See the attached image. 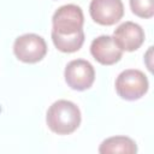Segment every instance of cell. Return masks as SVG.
Returning a JSON list of instances; mask_svg holds the SVG:
<instances>
[{
    "label": "cell",
    "instance_id": "cell-6",
    "mask_svg": "<svg viewBox=\"0 0 154 154\" xmlns=\"http://www.w3.org/2000/svg\"><path fill=\"white\" fill-rule=\"evenodd\" d=\"M89 12L94 22L101 25H113L124 14L122 0H91Z\"/></svg>",
    "mask_w": 154,
    "mask_h": 154
},
{
    "label": "cell",
    "instance_id": "cell-9",
    "mask_svg": "<svg viewBox=\"0 0 154 154\" xmlns=\"http://www.w3.org/2000/svg\"><path fill=\"white\" fill-rule=\"evenodd\" d=\"M99 152L102 154L109 153H122V154H135L137 152V146L134 140L126 136H113L105 140L100 147Z\"/></svg>",
    "mask_w": 154,
    "mask_h": 154
},
{
    "label": "cell",
    "instance_id": "cell-4",
    "mask_svg": "<svg viewBox=\"0 0 154 154\" xmlns=\"http://www.w3.org/2000/svg\"><path fill=\"white\" fill-rule=\"evenodd\" d=\"M13 52L20 61L34 64L45 58L47 45L46 41L36 34H24L16 38Z\"/></svg>",
    "mask_w": 154,
    "mask_h": 154
},
{
    "label": "cell",
    "instance_id": "cell-10",
    "mask_svg": "<svg viewBox=\"0 0 154 154\" xmlns=\"http://www.w3.org/2000/svg\"><path fill=\"white\" fill-rule=\"evenodd\" d=\"M130 7L141 18H152L154 14V0H130Z\"/></svg>",
    "mask_w": 154,
    "mask_h": 154
},
{
    "label": "cell",
    "instance_id": "cell-3",
    "mask_svg": "<svg viewBox=\"0 0 154 154\" xmlns=\"http://www.w3.org/2000/svg\"><path fill=\"white\" fill-rule=\"evenodd\" d=\"M116 90L124 100H138L148 90V79L140 70H124L116 79Z\"/></svg>",
    "mask_w": 154,
    "mask_h": 154
},
{
    "label": "cell",
    "instance_id": "cell-8",
    "mask_svg": "<svg viewBox=\"0 0 154 154\" xmlns=\"http://www.w3.org/2000/svg\"><path fill=\"white\" fill-rule=\"evenodd\" d=\"M90 53L96 61L102 65H113L118 63L123 55V51L114 42L112 36L101 35L93 40Z\"/></svg>",
    "mask_w": 154,
    "mask_h": 154
},
{
    "label": "cell",
    "instance_id": "cell-1",
    "mask_svg": "<svg viewBox=\"0 0 154 154\" xmlns=\"http://www.w3.org/2000/svg\"><path fill=\"white\" fill-rule=\"evenodd\" d=\"M52 40L54 46L64 53L77 52L84 42L82 8L69 4L59 7L52 18Z\"/></svg>",
    "mask_w": 154,
    "mask_h": 154
},
{
    "label": "cell",
    "instance_id": "cell-2",
    "mask_svg": "<svg viewBox=\"0 0 154 154\" xmlns=\"http://www.w3.org/2000/svg\"><path fill=\"white\" fill-rule=\"evenodd\" d=\"M46 122L48 128L58 135H69L81 124V111L71 101L58 100L47 111Z\"/></svg>",
    "mask_w": 154,
    "mask_h": 154
},
{
    "label": "cell",
    "instance_id": "cell-7",
    "mask_svg": "<svg viewBox=\"0 0 154 154\" xmlns=\"http://www.w3.org/2000/svg\"><path fill=\"white\" fill-rule=\"evenodd\" d=\"M113 40L122 51L132 52L142 46L144 41V31L138 24L125 22L114 30Z\"/></svg>",
    "mask_w": 154,
    "mask_h": 154
},
{
    "label": "cell",
    "instance_id": "cell-5",
    "mask_svg": "<svg viewBox=\"0 0 154 154\" xmlns=\"http://www.w3.org/2000/svg\"><path fill=\"white\" fill-rule=\"evenodd\" d=\"M95 79V70L93 65L83 59L70 61L65 67V81L73 90H85L90 88Z\"/></svg>",
    "mask_w": 154,
    "mask_h": 154
}]
</instances>
